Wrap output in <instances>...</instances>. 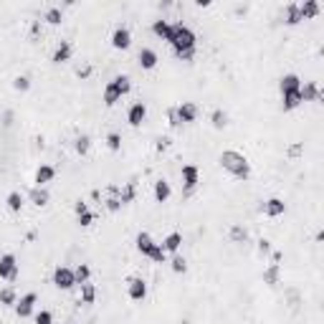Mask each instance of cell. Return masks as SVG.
<instances>
[{
  "label": "cell",
  "instance_id": "1",
  "mask_svg": "<svg viewBox=\"0 0 324 324\" xmlns=\"http://www.w3.org/2000/svg\"><path fill=\"white\" fill-rule=\"evenodd\" d=\"M165 41L175 48V56L185 53V51H195V33L188 26H183V23H173Z\"/></svg>",
  "mask_w": 324,
  "mask_h": 324
},
{
  "label": "cell",
  "instance_id": "2",
  "mask_svg": "<svg viewBox=\"0 0 324 324\" xmlns=\"http://www.w3.org/2000/svg\"><path fill=\"white\" fill-rule=\"evenodd\" d=\"M221 168L223 170H228L231 175H236V178H248L251 175V165H248V159L241 154V152H236V149H226L223 154H221Z\"/></svg>",
  "mask_w": 324,
  "mask_h": 324
},
{
  "label": "cell",
  "instance_id": "3",
  "mask_svg": "<svg viewBox=\"0 0 324 324\" xmlns=\"http://www.w3.org/2000/svg\"><path fill=\"white\" fill-rule=\"evenodd\" d=\"M74 284H76L74 268H69V266H56V271H53V286L61 289V291H69Z\"/></svg>",
  "mask_w": 324,
  "mask_h": 324
},
{
  "label": "cell",
  "instance_id": "4",
  "mask_svg": "<svg viewBox=\"0 0 324 324\" xmlns=\"http://www.w3.org/2000/svg\"><path fill=\"white\" fill-rule=\"evenodd\" d=\"M0 279H8V281L18 279V261H16L13 253L0 256Z\"/></svg>",
  "mask_w": 324,
  "mask_h": 324
},
{
  "label": "cell",
  "instance_id": "5",
  "mask_svg": "<svg viewBox=\"0 0 324 324\" xmlns=\"http://www.w3.org/2000/svg\"><path fill=\"white\" fill-rule=\"evenodd\" d=\"M36 301H38V296L33 294V291H28V294H23L18 301H16V314L21 316V319H28L31 314H33V306H36Z\"/></svg>",
  "mask_w": 324,
  "mask_h": 324
},
{
  "label": "cell",
  "instance_id": "6",
  "mask_svg": "<svg viewBox=\"0 0 324 324\" xmlns=\"http://www.w3.org/2000/svg\"><path fill=\"white\" fill-rule=\"evenodd\" d=\"M180 175H183V185H185V195H193V190H195V185L200 183V173H198V168H195V165H185Z\"/></svg>",
  "mask_w": 324,
  "mask_h": 324
},
{
  "label": "cell",
  "instance_id": "7",
  "mask_svg": "<svg viewBox=\"0 0 324 324\" xmlns=\"http://www.w3.org/2000/svg\"><path fill=\"white\" fill-rule=\"evenodd\" d=\"M112 46H114L117 51H127V48L132 46V33H129V28L119 26V28L112 33Z\"/></svg>",
  "mask_w": 324,
  "mask_h": 324
},
{
  "label": "cell",
  "instance_id": "8",
  "mask_svg": "<svg viewBox=\"0 0 324 324\" xmlns=\"http://www.w3.org/2000/svg\"><path fill=\"white\" fill-rule=\"evenodd\" d=\"M127 284H129V286H127V294H129V299H134V301H142V299L147 296V281H144V279L134 276V279H129Z\"/></svg>",
  "mask_w": 324,
  "mask_h": 324
},
{
  "label": "cell",
  "instance_id": "9",
  "mask_svg": "<svg viewBox=\"0 0 324 324\" xmlns=\"http://www.w3.org/2000/svg\"><path fill=\"white\" fill-rule=\"evenodd\" d=\"M144 117H147V104H144V101H134V104L129 106V112H127V122H129L132 127H139V124L144 122Z\"/></svg>",
  "mask_w": 324,
  "mask_h": 324
},
{
  "label": "cell",
  "instance_id": "10",
  "mask_svg": "<svg viewBox=\"0 0 324 324\" xmlns=\"http://www.w3.org/2000/svg\"><path fill=\"white\" fill-rule=\"evenodd\" d=\"M263 213H266L268 218H279V215L286 213V203H284L281 198H271V200L263 203Z\"/></svg>",
  "mask_w": 324,
  "mask_h": 324
},
{
  "label": "cell",
  "instance_id": "11",
  "mask_svg": "<svg viewBox=\"0 0 324 324\" xmlns=\"http://www.w3.org/2000/svg\"><path fill=\"white\" fill-rule=\"evenodd\" d=\"M178 117H180V122L190 124V122L198 119V106H195L193 101H183V104L178 106Z\"/></svg>",
  "mask_w": 324,
  "mask_h": 324
},
{
  "label": "cell",
  "instance_id": "12",
  "mask_svg": "<svg viewBox=\"0 0 324 324\" xmlns=\"http://www.w3.org/2000/svg\"><path fill=\"white\" fill-rule=\"evenodd\" d=\"M279 89H281V94H289V91H299V89H301V79H299L296 74H286V76H281V81H279Z\"/></svg>",
  "mask_w": 324,
  "mask_h": 324
},
{
  "label": "cell",
  "instance_id": "13",
  "mask_svg": "<svg viewBox=\"0 0 324 324\" xmlns=\"http://www.w3.org/2000/svg\"><path fill=\"white\" fill-rule=\"evenodd\" d=\"M53 178H56V170H53L51 165H41V168L36 170V188H43V185H48Z\"/></svg>",
  "mask_w": 324,
  "mask_h": 324
},
{
  "label": "cell",
  "instance_id": "14",
  "mask_svg": "<svg viewBox=\"0 0 324 324\" xmlns=\"http://www.w3.org/2000/svg\"><path fill=\"white\" fill-rule=\"evenodd\" d=\"M170 195H173V188H170L168 180H157V183H154V200H157V203H168Z\"/></svg>",
  "mask_w": 324,
  "mask_h": 324
},
{
  "label": "cell",
  "instance_id": "15",
  "mask_svg": "<svg viewBox=\"0 0 324 324\" xmlns=\"http://www.w3.org/2000/svg\"><path fill=\"white\" fill-rule=\"evenodd\" d=\"M159 246L165 248V253H178V251H180V246H183V233H178V231H175V233H170V236H168L165 241H162Z\"/></svg>",
  "mask_w": 324,
  "mask_h": 324
},
{
  "label": "cell",
  "instance_id": "16",
  "mask_svg": "<svg viewBox=\"0 0 324 324\" xmlns=\"http://www.w3.org/2000/svg\"><path fill=\"white\" fill-rule=\"evenodd\" d=\"M284 23H286V26H299V23H301L299 3H289V6H286V11H284Z\"/></svg>",
  "mask_w": 324,
  "mask_h": 324
},
{
  "label": "cell",
  "instance_id": "17",
  "mask_svg": "<svg viewBox=\"0 0 324 324\" xmlns=\"http://www.w3.org/2000/svg\"><path fill=\"white\" fill-rule=\"evenodd\" d=\"M69 59H71V43H69V41H61V43L56 46L51 61H53V64H66Z\"/></svg>",
  "mask_w": 324,
  "mask_h": 324
},
{
  "label": "cell",
  "instance_id": "18",
  "mask_svg": "<svg viewBox=\"0 0 324 324\" xmlns=\"http://www.w3.org/2000/svg\"><path fill=\"white\" fill-rule=\"evenodd\" d=\"M137 61H139V66H142V69H147V71H149V69H154V66H157V61H159V59H157V53H154L152 48H142V51H139V56H137Z\"/></svg>",
  "mask_w": 324,
  "mask_h": 324
},
{
  "label": "cell",
  "instance_id": "19",
  "mask_svg": "<svg viewBox=\"0 0 324 324\" xmlns=\"http://www.w3.org/2000/svg\"><path fill=\"white\" fill-rule=\"evenodd\" d=\"M28 200H31L36 208H43V205H48L51 195H48V190H46V188H33V190L28 193Z\"/></svg>",
  "mask_w": 324,
  "mask_h": 324
},
{
  "label": "cell",
  "instance_id": "20",
  "mask_svg": "<svg viewBox=\"0 0 324 324\" xmlns=\"http://www.w3.org/2000/svg\"><path fill=\"white\" fill-rule=\"evenodd\" d=\"M299 94H301V101H319L321 99V91H319V86L316 84H304V89H299Z\"/></svg>",
  "mask_w": 324,
  "mask_h": 324
},
{
  "label": "cell",
  "instance_id": "21",
  "mask_svg": "<svg viewBox=\"0 0 324 324\" xmlns=\"http://www.w3.org/2000/svg\"><path fill=\"white\" fill-rule=\"evenodd\" d=\"M134 243H137V251H139L142 256H147V258H149V253H152V248H154V241L149 238V233H139Z\"/></svg>",
  "mask_w": 324,
  "mask_h": 324
},
{
  "label": "cell",
  "instance_id": "22",
  "mask_svg": "<svg viewBox=\"0 0 324 324\" xmlns=\"http://www.w3.org/2000/svg\"><path fill=\"white\" fill-rule=\"evenodd\" d=\"M299 11H301V21L316 18L319 16V3H316V0H304V6H299Z\"/></svg>",
  "mask_w": 324,
  "mask_h": 324
},
{
  "label": "cell",
  "instance_id": "23",
  "mask_svg": "<svg viewBox=\"0 0 324 324\" xmlns=\"http://www.w3.org/2000/svg\"><path fill=\"white\" fill-rule=\"evenodd\" d=\"M119 101H122V94H119V91L114 89V84L109 81V84L104 86V104H106V106H117Z\"/></svg>",
  "mask_w": 324,
  "mask_h": 324
},
{
  "label": "cell",
  "instance_id": "24",
  "mask_svg": "<svg viewBox=\"0 0 324 324\" xmlns=\"http://www.w3.org/2000/svg\"><path fill=\"white\" fill-rule=\"evenodd\" d=\"M281 96H284V101H281L284 112H291V109H296L301 104V94L299 91H289V94H281Z\"/></svg>",
  "mask_w": 324,
  "mask_h": 324
},
{
  "label": "cell",
  "instance_id": "25",
  "mask_svg": "<svg viewBox=\"0 0 324 324\" xmlns=\"http://www.w3.org/2000/svg\"><path fill=\"white\" fill-rule=\"evenodd\" d=\"M112 84H114V89H117L122 96L132 91V79H129V76H124V74H122V76H114V79H112Z\"/></svg>",
  "mask_w": 324,
  "mask_h": 324
},
{
  "label": "cell",
  "instance_id": "26",
  "mask_svg": "<svg viewBox=\"0 0 324 324\" xmlns=\"http://www.w3.org/2000/svg\"><path fill=\"white\" fill-rule=\"evenodd\" d=\"M6 203H8V210H11V213H21V210H23V205H26V200H23V195H21V193H11Z\"/></svg>",
  "mask_w": 324,
  "mask_h": 324
},
{
  "label": "cell",
  "instance_id": "27",
  "mask_svg": "<svg viewBox=\"0 0 324 324\" xmlns=\"http://www.w3.org/2000/svg\"><path fill=\"white\" fill-rule=\"evenodd\" d=\"M279 274H281L279 263H271V266L263 271V284H268V286H276V284H279Z\"/></svg>",
  "mask_w": 324,
  "mask_h": 324
},
{
  "label": "cell",
  "instance_id": "28",
  "mask_svg": "<svg viewBox=\"0 0 324 324\" xmlns=\"http://www.w3.org/2000/svg\"><path fill=\"white\" fill-rule=\"evenodd\" d=\"M94 299H96V286L94 284H81V304H94Z\"/></svg>",
  "mask_w": 324,
  "mask_h": 324
},
{
  "label": "cell",
  "instance_id": "29",
  "mask_svg": "<svg viewBox=\"0 0 324 324\" xmlns=\"http://www.w3.org/2000/svg\"><path fill=\"white\" fill-rule=\"evenodd\" d=\"M16 301H18V296H16V291L11 286L0 289V304H3V306H16Z\"/></svg>",
  "mask_w": 324,
  "mask_h": 324
},
{
  "label": "cell",
  "instance_id": "30",
  "mask_svg": "<svg viewBox=\"0 0 324 324\" xmlns=\"http://www.w3.org/2000/svg\"><path fill=\"white\" fill-rule=\"evenodd\" d=\"M210 122H213L215 129H223V127H228V114H226L223 109H215V112L210 114Z\"/></svg>",
  "mask_w": 324,
  "mask_h": 324
},
{
  "label": "cell",
  "instance_id": "31",
  "mask_svg": "<svg viewBox=\"0 0 324 324\" xmlns=\"http://www.w3.org/2000/svg\"><path fill=\"white\" fill-rule=\"evenodd\" d=\"M74 276H76V284H86V281L91 279V268H89L86 263H79V266L74 268Z\"/></svg>",
  "mask_w": 324,
  "mask_h": 324
},
{
  "label": "cell",
  "instance_id": "32",
  "mask_svg": "<svg viewBox=\"0 0 324 324\" xmlns=\"http://www.w3.org/2000/svg\"><path fill=\"white\" fill-rule=\"evenodd\" d=\"M152 33H154V36H159V38H168V33H170V23H168V21H162V18H159V21H154V23H152Z\"/></svg>",
  "mask_w": 324,
  "mask_h": 324
},
{
  "label": "cell",
  "instance_id": "33",
  "mask_svg": "<svg viewBox=\"0 0 324 324\" xmlns=\"http://www.w3.org/2000/svg\"><path fill=\"white\" fill-rule=\"evenodd\" d=\"M43 18H46V23H51V26H59V23L64 21V13H61L59 8H48Z\"/></svg>",
  "mask_w": 324,
  "mask_h": 324
},
{
  "label": "cell",
  "instance_id": "34",
  "mask_svg": "<svg viewBox=\"0 0 324 324\" xmlns=\"http://www.w3.org/2000/svg\"><path fill=\"white\" fill-rule=\"evenodd\" d=\"M149 258H152L154 263H165V261H168V253H165V248H162L159 243H154V248H152Z\"/></svg>",
  "mask_w": 324,
  "mask_h": 324
},
{
  "label": "cell",
  "instance_id": "35",
  "mask_svg": "<svg viewBox=\"0 0 324 324\" xmlns=\"http://www.w3.org/2000/svg\"><path fill=\"white\" fill-rule=\"evenodd\" d=\"M74 147H76V152H79V154H86V152H89V147H91V139H89L86 134H81V137H76Z\"/></svg>",
  "mask_w": 324,
  "mask_h": 324
},
{
  "label": "cell",
  "instance_id": "36",
  "mask_svg": "<svg viewBox=\"0 0 324 324\" xmlns=\"http://www.w3.org/2000/svg\"><path fill=\"white\" fill-rule=\"evenodd\" d=\"M134 200V183H129L124 190H119V203L122 205H127V203H132Z\"/></svg>",
  "mask_w": 324,
  "mask_h": 324
},
{
  "label": "cell",
  "instance_id": "37",
  "mask_svg": "<svg viewBox=\"0 0 324 324\" xmlns=\"http://www.w3.org/2000/svg\"><path fill=\"white\" fill-rule=\"evenodd\" d=\"M106 147H109L112 152H119V149H122V137H119L117 132L106 134Z\"/></svg>",
  "mask_w": 324,
  "mask_h": 324
},
{
  "label": "cell",
  "instance_id": "38",
  "mask_svg": "<svg viewBox=\"0 0 324 324\" xmlns=\"http://www.w3.org/2000/svg\"><path fill=\"white\" fill-rule=\"evenodd\" d=\"M231 238H233L236 243H246V241H248V233H246V228L233 226V228H231Z\"/></svg>",
  "mask_w": 324,
  "mask_h": 324
},
{
  "label": "cell",
  "instance_id": "39",
  "mask_svg": "<svg viewBox=\"0 0 324 324\" xmlns=\"http://www.w3.org/2000/svg\"><path fill=\"white\" fill-rule=\"evenodd\" d=\"M170 266H173V271H175V274H185V271H188V261H185L183 256H173Z\"/></svg>",
  "mask_w": 324,
  "mask_h": 324
},
{
  "label": "cell",
  "instance_id": "40",
  "mask_svg": "<svg viewBox=\"0 0 324 324\" xmlns=\"http://www.w3.org/2000/svg\"><path fill=\"white\" fill-rule=\"evenodd\" d=\"M13 89H16V91H28V89H31V79H28V76H16Z\"/></svg>",
  "mask_w": 324,
  "mask_h": 324
},
{
  "label": "cell",
  "instance_id": "41",
  "mask_svg": "<svg viewBox=\"0 0 324 324\" xmlns=\"http://www.w3.org/2000/svg\"><path fill=\"white\" fill-rule=\"evenodd\" d=\"M36 324H53V314H51L48 309H41V311L36 314Z\"/></svg>",
  "mask_w": 324,
  "mask_h": 324
},
{
  "label": "cell",
  "instance_id": "42",
  "mask_svg": "<svg viewBox=\"0 0 324 324\" xmlns=\"http://www.w3.org/2000/svg\"><path fill=\"white\" fill-rule=\"evenodd\" d=\"M94 218H96V215H94L91 210H86V213H81V215H79V226H84V228H89V226L94 223Z\"/></svg>",
  "mask_w": 324,
  "mask_h": 324
},
{
  "label": "cell",
  "instance_id": "43",
  "mask_svg": "<svg viewBox=\"0 0 324 324\" xmlns=\"http://www.w3.org/2000/svg\"><path fill=\"white\" fill-rule=\"evenodd\" d=\"M168 119H170V127H178V124H180V117H178V106H170V109H168Z\"/></svg>",
  "mask_w": 324,
  "mask_h": 324
},
{
  "label": "cell",
  "instance_id": "44",
  "mask_svg": "<svg viewBox=\"0 0 324 324\" xmlns=\"http://www.w3.org/2000/svg\"><path fill=\"white\" fill-rule=\"evenodd\" d=\"M106 208H109L112 213H117V210H122V203H119V198H109V200H106Z\"/></svg>",
  "mask_w": 324,
  "mask_h": 324
},
{
  "label": "cell",
  "instance_id": "45",
  "mask_svg": "<svg viewBox=\"0 0 324 324\" xmlns=\"http://www.w3.org/2000/svg\"><path fill=\"white\" fill-rule=\"evenodd\" d=\"M268 251H271V241H266V238H261V241H258V253L263 256V253H268Z\"/></svg>",
  "mask_w": 324,
  "mask_h": 324
},
{
  "label": "cell",
  "instance_id": "46",
  "mask_svg": "<svg viewBox=\"0 0 324 324\" xmlns=\"http://www.w3.org/2000/svg\"><path fill=\"white\" fill-rule=\"evenodd\" d=\"M74 210H76V215H81V213H86V210H89V205H86L84 200H76V205H74Z\"/></svg>",
  "mask_w": 324,
  "mask_h": 324
},
{
  "label": "cell",
  "instance_id": "47",
  "mask_svg": "<svg viewBox=\"0 0 324 324\" xmlns=\"http://www.w3.org/2000/svg\"><path fill=\"white\" fill-rule=\"evenodd\" d=\"M168 147H170V139L168 137H159L157 139V149H168Z\"/></svg>",
  "mask_w": 324,
  "mask_h": 324
},
{
  "label": "cell",
  "instance_id": "48",
  "mask_svg": "<svg viewBox=\"0 0 324 324\" xmlns=\"http://www.w3.org/2000/svg\"><path fill=\"white\" fill-rule=\"evenodd\" d=\"M195 56V51H185V53H178V59H183V61H190Z\"/></svg>",
  "mask_w": 324,
  "mask_h": 324
},
{
  "label": "cell",
  "instance_id": "49",
  "mask_svg": "<svg viewBox=\"0 0 324 324\" xmlns=\"http://www.w3.org/2000/svg\"><path fill=\"white\" fill-rule=\"evenodd\" d=\"M89 74H91V66H84V69H79V76H81V79H86Z\"/></svg>",
  "mask_w": 324,
  "mask_h": 324
},
{
  "label": "cell",
  "instance_id": "50",
  "mask_svg": "<svg viewBox=\"0 0 324 324\" xmlns=\"http://www.w3.org/2000/svg\"><path fill=\"white\" fill-rule=\"evenodd\" d=\"M271 258H274V263H279V261L284 258V253H281V251H274V256H271Z\"/></svg>",
  "mask_w": 324,
  "mask_h": 324
},
{
  "label": "cell",
  "instance_id": "51",
  "mask_svg": "<svg viewBox=\"0 0 324 324\" xmlns=\"http://www.w3.org/2000/svg\"><path fill=\"white\" fill-rule=\"evenodd\" d=\"M299 152H301V147H299V144H294V147L289 149V154H299Z\"/></svg>",
  "mask_w": 324,
  "mask_h": 324
}]
</instances>
